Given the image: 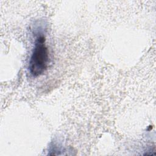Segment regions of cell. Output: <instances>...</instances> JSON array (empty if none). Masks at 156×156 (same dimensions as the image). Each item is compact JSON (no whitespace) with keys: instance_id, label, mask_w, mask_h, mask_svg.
<instances>
[{"instance_id":"cell-1","label":"cell","mask_w":156,"mask_h":156,"mask_svg":"<svg viewBox=\"0 0 156 156\" xmlns=\"http://www.w3.org/2000/svg\"><path fill=\"white\" fill-rule=\"evenodd\" d=\"M45 41L44 35L40 33L37 34L29 65V72L34 77L43 74L48 68L49 52Z\"/></svg>"}]
</instances>
